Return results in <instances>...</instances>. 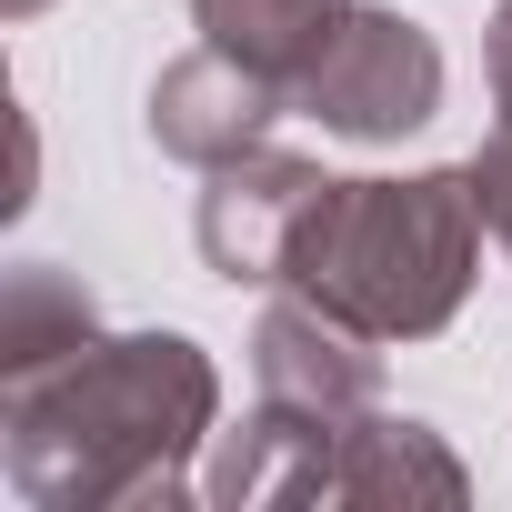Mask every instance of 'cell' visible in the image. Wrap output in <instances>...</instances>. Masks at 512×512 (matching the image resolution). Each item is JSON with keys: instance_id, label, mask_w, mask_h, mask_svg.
Masks as SVG:
<instances>
[{"instance_id": "6da1fadb", "label": "cell", "mask_w": 512, "mask_h": 512, "mask_svg": "<svg viewBox=\"0 0 512 512\" xmlns=\"http://www.w3.org/2000/svg\"><path fill=\"white\" fill-rule=\"evenodd\" d=\"M221 372L181 332L81 342L51 372L0 382V462L31 512H171L211 442Z\"/></svg>"}, {"instance_id": "7a4b0ae2", "label": "cell", "mask_w": 512, "mask_h": 512, "mask_svg": "<svg viewBox=\"0 0 512 512\" xmlns=\"http://www.w3.org/2000/svg\"><path fill=\"white\" fill-rule=\"evenodd\" d=\"M482 231L492 221H482L472 161L412 171V181H322V201L292 231L282 282L372 342H432L472 292Z\"/></svg>"}, {"instance_id": "3957f363", "label": "cell", "mask_w": 512, "mask_h": 512, "mask_svg": "<svg viewBox=\"0 0 512 512\" xmlns=\"http://www.w3.org/2000/svg\"><path fill=\"white\" fill-rule=\"evenodd\" d=\"M292 111H312L342 141H402L442 111V41L402 11H342L332 41L302 61Z\"/></svg>"}, {"instance_id": "277c9868", "label": "cell", "mask_w": 512, "mask_h": 512, "mask_svg": "<svg viewBox=\"0 0 512 512\" xmlns=\"http://www.w3.org/2000/svg\"><path fill=\"white\" fill-rule=\"evenodd\" d=\"M251 382H262V402H292V412H322V422L362 432L382 412V342L292 292L251 332Z\"/></svg>"}, {"instance_id": "5b68a950", "label": "cell", "mask_w": 512, "mask_h": 512, "mask_svg": "<svg viewBox=\"0 0 512 512\" xmlns=\"http://www.w3.org/2000/svg\"><path fill=\"white\" fill-rule=\"evenodd\" d=\"M322 181H332V171H312V161H292V151H241V161H221L211 191H201V262H211L221 282H282L292 231H302V211L322 201Z\"/></svg>"}, {"instance_id": "8992f818", "label": "cell", "mask_w": 512, "mask_h": 512, "mask_svg": "<svg viewBox=\"0 0 512 512\" xmlns=\"http://www.w3.org/2000/svg\"><path fill=\"white\" fill-rule=\"evenodd\" d=\"M282 81L272 71H251V61H231V51H191V61H171L161 81H151V141L171 151V161H191V171H221V161H241V151H262V131L282 121Z\"/></svg>"}, {"instance_id": "52a82bcc", "label": "cell", "mask_w": 512, "mask_h": 512, "mask_svg": "<svg viewBox=\"0 0 512 512\" xmlns=\"http://www.w3.org/2000/svg\"><path fill=\"white\" fill-rule=\"evenodd\" d=\"M352 432L322 422V412H292V402H262L201 472V492L221 512H251V502H332V472H342Z\"/></svg>"}, {"instance_id": "ba28073f", "label": "cell", "mask_w": 512, "mask_h": 512, "mask_svg": "<svg viewBox=\"0 0 512 512\" xmlns=\"http://www.w3.org/2000/svg\"><path fill=\"white\" fill-rule=\"evenodd\" d=\"M472 482H462V462L442 452V432L432 422H392V412H372L362 432H352V452H342V472H332V502H352V512H402V502H462Z\"/></svg>"}, {"instance_id": "9c48e42d", "label": "cell", "mask_w": 512, "mask_h": 512, "mask_svg": "<svg viewBox=\"0 0 512 512\" xmlns=\"http://www.w3.org/2000/svg\"><path fill=\"white\" fill-rule=\"evenodd\" d=\"M91 332H101V312H91L81 272H61V262H21L11 282H0V382L71 362Z\"/></svg>"}, {"instance_id": "30bf717a", "label": "cell", "mask_w": 512, "mask_h": 512, "mask_svg": "<svg viewBox=\"0 0 512 512\" xmlns=\"http://www.w3.org/2000/svg\"><path fill=\"white\" fill-rule=\"evenodd\" d=\"M352 11V0H191V21L211 51L251 61V71H272L282 91L302 81V61L332 41V21Z\"/></svg>"}, {"instance_id": "8fae6325", "label": "cell", "mask_w": 512, "mask_h": 512, "mask_svg": "<svg viewBox=\"0 0 512 512\" xmlns=\"http://www.w3.org/2000/svg\"><path fill=\"white\" fill-rule=\"evenodd\" d=\"M472 191H482V221H492V241L512 251V121L482 141V161H472Z\"/></svg>"}, {"instance_id": "7c38bea8", "label": "cell", "mask_w": 512, "mask_h": 512, "mask_svg": "<svg viewBox=\"0 0 512 512\" xmlns=\"http://www.w3.org/2000/svg\"><path fill=\"white\" fill-rule=\"evenodd\" d=\"M492 101H502V121H512V0H502V11H492Z\"/></svg>"}, {"instance_id": "4fadbf2b", "label": "cell", "mask_w": 512, "mask_h": 512, "mask_svg": "<svg viewBox=\"0 0 512 512\" xmlns=\"http://www.w3.org/2000/svg\"><path fill=\"white\" fill-rule=\"evenodd\" d=\"M31 11H41V0H0V21H31Z\"/></svg>"}]
</instances>
